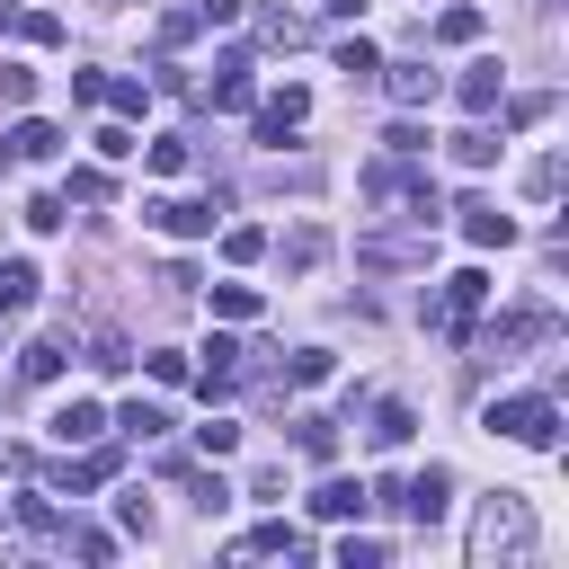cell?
I'll return each instance as SVG.
<instances>
[{"label":"cell","instance_id":"obj_1","mask_svg":"<svg viewBox=\"0 0 569 569\" xmlns=\"http://www.w3.org/2000/svg\"><path fill=\"white\" fill-rule=\"evenodd\" d=\"M533 542H542L533 498H516V489L480 498V516H471V560L480 569H516V560H533Z\"/></svg>","mask_w":569,"mask_h":569},{"label":"cell","instance_id":"obj_2","mask_svg":"<svg viewBox=\"0 0 569 569\" xmlns=\"http://www.w3.org/2000/svg\"><path fill=\"white\" fill-rule=\"evenodd\" d=\"M480 427H489V436H516V445H533V453H551V445H560V400H551V391H507V400L480 409Z\"/></svg>","mask_w":569,"mask_h":569},{"label":"cell","instance_id":"obj_3","mask_svg":"<svg viewBox=\"0 0 569 569\" xmlns=\"http://www.w3.org/2000/svg\"><path fill=\"white\" fill-rule=\"evenodd\" d=\"M169 240H213V222H222V187L213 196H160V204H142Z\"/></svg>","mask_w":569,"mask_h":569},{"label":"cell","instance_id":"obj_4","mask_svg":"<svg viewBox=\"0 0 569 569\" xmlns=\"http://www.w3.org/2000/svg\"><path fill=\"white\" fill-rule=\"evenodd\" d=\"M480 356H516V347H533V338H551V311L542 302H525V311H507V320H489V329H462Z\"/></svg>","mask_w":569,"mask_h":569},{"label":"cell","instance_id":"obj_5","mask_svg":"<svg viewBox=\"0 0 569 569\" xmlns=\"http://www.w3.org/2000/svg\"><path fill=\"white\" fill-rule=\"evenodd\" d=\"M480 302H489V276H480V267H462V276H445V293H436V302H427V320H436V329H453V338H462V329H471V311H480Z\"/></svg>","mask_w":569,"mask_h":569},{"label":"cell","instance_id":"obj_6","mask_svg":"<svg viewBox=\"0 0 569 569\" xmlns=\"http://www.w3.org/2000/svg\"><path fill=\"white\" fill-rule=\"evenodd\" d=\"M445 507H453V471H445V462H427V471L400 480V516H409V525H436Z\"/></svg>","mask_w":569,"mask_h":569},{"label":"cell","instance_id":"obj_7","mask_svg":"<svg viewBox=\"0 0 569 569\" xmlns=\"http://www.w3.org/2000/svg\"><path fill=\"white\" fill-rule=\"evenodd\" d=\"M356 258H365V267H427V231H409V240H400V231H365Z\"/></svg>","mask_w":569,"mask_h":569},{"label":"cell","instance_id":"obj_8","mask_svg":"<svg viewBox=\"0 0 569 569\" xmlns=\"http://www.w3.org/2000/svg\"><path fill=\"white\" fill-rule=\"evenodd\" d=\"M44 427H53V445L71 453V445H98V436H107V409H98V400H62Z\"/></svg>","mask_w":569,"mask_h":569},{"label":"cell","instance_id":"obj_9","mask_svg":"<svg viewBox=\"0 0 569 569\" xmlns=\"http://www.w3.org/2000/svg\"><path fill=\"white\" fill-rule=\"evenodd\" d=\"M382 89H391V107H436L445 80H436L427 62H382Z\"/></svg>","mask_w":569,"mask_h":569},{"label":"cell","instance_id":"obj_10","mask_svg":"<svg viewBox=\"0 0 569 569\" xmlns=\"http://www.w3.org/2000/svg\"><path fill=\"white\" fill-rule=\"evenodd\" d=\"M453 213H462V240H471V249H507V240H516V222H507L489 196H471V204H453Z\"/></svg>","mask_w":569,"mask_h":569},{"label":"cell","instance_id":"obj_11","mask_svg":"<svg viewBox=\"0 0 569 569\" xmlns=\"http://www.w3.org/2000/svg\"><path fill=\"white\" fill-rule=\"evenodd\" d=\"M320 258H329V231H320V222H293V231L276 240V267H284V276H311Z\"/></svg>","mask_w":569,"mask_h":569},{"label":"cell","instance_id":"obj_12","mask_svg":"<svg viewBox=\"0 0 569 569\" xmlns=\"http://www.w3.org/2000/svg\"><path fill=\"white\" fill-rule=\"evenodd\" d=\"M365 507H373V498H365V480H347V471L311 489V516H320V525H347V516H365Z\"/></svg>","mask_w":569,"mask_h":569},{"label":"cell","instance_id":"obj_13","mask_svg":"<svg viewBox=\"0 0 569 569\" xmlns=\"http://www.w3.org/2000/svg\"><path fill=\"white\" fill-rule=\"evenodd\" d=\"M62 365H71V329H53V338L18 347V373H27V382H62Z\"/></svg>","mask_w":569,"mask_h":569},{"label":"cell","instance_id":"obj_14","mask_svg":"<svg viewBox=\"0 0 569 569\" xmlns=\"http://www.w3.org/2000/svg\"><path fill=\"white\" fill-rule=\"evenodd\" d=\"M116 471H124V453H116V445H98V453H80V462H62V489L80 498V489H107Z\"/></svg>","mask_w":569,"mask_h":569},{"label":"cell","instance_id":"obj_15","mask_svg":"<svg viewBox=\"0 0 569 569\" xmlns=\"http://www.w3.org/2000/svg\"><path fill=\"white\" fill-rule=\"evenodd\" d=\"M0 142H9V151H18V160H53V151H62V133H53V124H44V116H18V124H9V133H0Z\"/></svg>","mask_w":569,"mask_h":569},{"label":"cell","instance_id":"obj_16","mask_svg":"<svg viewBox=\"0 0 569 569\" xmlns=\"http://www.w3.org/2000/svg\"><path fill=\"white\" fill-rule=\"evenodd\" d=\"M498 98H507V71H498V62H471V71H462V107H471V116H489Z\"/></svg>","mask_w":569,"mask_h":569},{"label":"cell","instance_id":"obj_17","mask_svg":"<svg viewBox=\"0 0 569 569\" xmlns=\"http://www.w3.org/2000/svg\"><path fill=\"white\" fill-rule=\"evenodd\" d=\"M107 427H124V436H142V445H151V436H169V409H160V400H124Z\"/></svg>","mask_w":569,"mask_h":569},{"label":"cell","instance_id":"obj_18","mask_svg":"<svg viewBox=\"0 0 569 569\" xmlns=\"http://www.w3.org/2000/svg\"><path fill=\"white\" fill-rule=\"evenodd\" d=\"M293 445H302V462H329V453H338V418H311V409H302V418H293Z\"/></svg>","mask_w":569,"mask_h":569},{"label":"cell","instance_id":"obj_19","mask_svg":"<svg viewBox=\"0 0 569 569\" xmlns=\"http://www.w3.org/2000/svg\"><path fill=\"white\" fill-rule=\"evenodd\" d=\"M409 436H418V409L409 400H382L373 409V445H409Z\"/></svg>","mask_w":569,"mask_h":569},{"label":"cell","instance_id":"obj_20","mask_svg":"<svg viewBox=\"0 0 569 569\" xmlns=\"http://www.w3.org/2000/svg\"><path fill=\"white\" fill-rule=\"evenodd\" d=\"M36 284H44V276H36L27 258H9V267H0V311H27V302H36Z\"/></svg>","mask_w":569,"mask_h":569},{"label":"cell","instance_id":"obj_21","mask_svg":"<svg viewBox=\"0 0 569 569\" xmlns=\"http://www.w3.org/2000/svg\"><path fill=\"white\" fill-rule=\"evenodd\" d=\"M480 27H489V18H480V9H471V0H453V9H445V18H436V44H471V36H480Z\"/></svg>","mask_w":569,"mask_h":569},{"label":"cell","instance_id":"obj_22","mask_svg":"<svg viewBox=\"0 0 569 569\" xmlns=\"http://www.w3.org/2000/svg\"><path fill=\"white\" fill-rule=\"evenodd\" d=\"M427 142H436V133H427L418 116H391V133H382V151H400V160H427Z\"/></svg>","mask_w":569,"mask_h":569},{"label":"cell","instance_id":"obj_23","mask_svg":"<svg viewBox=\"0 0 569 569\" xmlns=\"http://www.w3.org/2000/svg\"><path fill=\"white\" fill-rule=\"evenodd\" d=\"M178 480L196 489V507H204V516H222V507H231V480H222V471H196V462H187Z\"/></svg>","mask_w":569,"mask_h":569},{"label":"cell","instance_id":"obj_24","mask_svg":"<svg viewBox=\"0 0 569 569\" xmlns=\"http://www.w3.org/2000/svg\"><path fill=\"white\" fill-rule=\"evenodd\" d=\"M9 516H18L27 533H62V516H53V498H44V489H18V507H9Z\"/></svg>","mask_w":569,"mask_h":569},{"label":"cell","instance_id":"obj_25","mask_svg":"<svg viewBox=\"0 0 569 569\" xmlns=\"http://www.w3.org/2000/svg\"><path fill=\"white\" fill-rule=\"evenodd\" d=\"M249 98H258V89H249V62L231 53V62H222V80H213V107H249Z\"/></svg>","mask_w":569,"mask_h":569},{"label":"cell","instance_id":"obj_26","mask_svg":"<svg viewBox=\"0 0 569 569\" xmlns=\"http://www.w3.org/2000/svg\"><path fill=\"white\" fill-rule=\"evenodd\" d=\"M453 160H462V169H489V160H498V133H489V124L453 133Z\"/></svg>","mask_w":569,"mask_h":569},{"label":"cell","instance_id":"obj_27","mask_svg":"<svg viewBox=\"0 0 569 569\" xmlns=\"http://www.w3.org/2000/svg\"><path fill=\"white\" fill-rule=\"evenodd\" d=\"M222 258H231V267L267 258V231H258V222H231V231H222Z\"/></svg>","mask_w":569,"mask_h":569},{"label":"cell","instance_id":"obj_28","mask_svg":"<svg viewBox=\"0 0 569 569\" xmlns=\"http://www.w3.org/2000/svg\"><path fill=\"white\" fill-rule=\"evenodd\" d=\"M213 320H258V284H213Z\"/></svg>","mask_w":569,"mask_h":569},{"label":"cell","instance_id":"obj_29","mask_svg":"<svg viewBox=\"0 0 569 569\" xmlns=\"http://www.w3.org/2000/svg\"><path fill=\"white\" fill-rule=\"evenodd\" d=\"M89 365H98V373H124V365H133L124 329H98V338H89Z\"/></svg>","mask_w":569,"mask_h":569},{"label":"cell","instance_id":"obj_30","mask_svg":"<svg viewBox=\"0 0 569 569\" xmlns=\"http://www.w3.org/2000/svg\"><path fill=\"white\" fill-rule=\"evenodd\" d=\"M284 382H293V391H311V382H329V347H293V365H284Z\"/></svg>","mask_w":569,"mask_h":569},{"label":"cell","instance_id":"obj_31","mask_svg":"<svg viewBox=\"0 0 569 569\" xmlns=\"http://www.w3.org/2000/svg\"><path fill=\"white\" fill-rule=\"evenodd\" d=\"M196 36H204L196 9H169V18H160V53H178V44H196Z\"/></svg>","mask_w":569,"mask_h":569},{"label":"cell","instance_id":"obj_32","mask_svg":"<svg viewBox=\"0 0 569 569\" xmlns=\"http://www.w3.org/2000/svg\"><path fill=\"white\" fill-rule=\"evenodd\" d=\"M338 71H347V80H373V71H382V53H373L365 36H347V44H338Z\"/></svg>","mask_w":569,"mask_h":569},{"label":"cell","instance_id":"obj_33","mask_svg":"<svg viewBox=\"0 0 569 569\" xmlns=\"http://www.w3.org/2000/svg\"><path fill=\"white\" fill-rule=\"evenodd\" d=\"M231 445H240V418H204V427H196V453H213V462H222Z\"/></svg>","mask_w":569,"mask_h":569},{"label":"cell","instance_id":"obj_34","mask_svg":"<svg viewBox=\"0 0 569 569\" xmlns=\"http://www.w3.org/2000/svg\"><path fill=\"white\" fill-rule=\"evenodd\" d=\"M240 551H311V533H293V525H258Z\"/></svg>","mask_w":569,"mask_h":569},{"label":"cell","instance_id":"obj_35","mask_svg":"<svg viewBox=\"0 0 569 569\" xmlns=\"http://www.w3.org/2000/svg\"><path fill=\"white\" fill-rule=\"evenodd\" d=\"M62 542H71L80 560H116V533H98V525H62Z\"/></svg>","mask_w":569,"mask_h":569},{"label":"cell","instance_id":"obj_36","mask_svg":"<svg viewBox=\"0 0 569 569\" xmlns=\"http://www.w3.org/2000/svg\"><path fill=\"white\" fill-rule=\"evenodd\" d=\"M258 36H267V44H284V53H293V44H302V36H311V27H302V18H284V9H267V18H258Z\"/></svg>","mask_w":569,"mask_h":569},{"label":"cell","instance_id":"obj_37","mask_svg":"<svg viewBox=\"0 0 569 569\" xmlns=\"http://www.w3.org/2000/svg\"><path fill=\"white\" fill-rule=\"evenodd\" d=\"M107 107H116V116H142V107H151V80H107Z\"/></svg>","mask_w":569,"mask_h":569},{"label":"cell","instance_id":"obj_38","mask_svg":"<svg viewBox=\"0 0 569 569\" xmlns=\"http://www.w3.org/2000/svg\"><path fill=\"white\" fill-rule=\"evenodd\" d=\"M142 160H151L160 178H178V169H187V142H178V133H160V142H142Z\"/></svg>","mask_w":569,"mask_h":569},{"label":"cell","instance_id":"obj_39","mask_svg":"<svg viewBox=\"0 0 569 569\" xmlns=\"http://www.w3.org/2000/svg\"><path fill=\"white\" fill-rule=\"evenodd\" d=\"M18 36H27V44H62V18H53V9H27Z\"/></svg>","mask_w":569,"mask_h":569},{"label":"cell","instance_id":"obj_40","mask_svg":"<svg viewBox=\"0 0 569 569\" xmlns=\"http://www.w3.org/2000/svg\"><path fill=\"white\" fill-rule=\"evenodd\" d=\"M36 98V71H18V62H0V107H27Z\"/></svg>","mask_w":569,"mask_h":569},{"label":"cell","instance_id":"obj_41","mask_svg":"<svg viewBox=\"0 0 569 569\" xmlns=\"http://www.w3.org/2000/svg\"><path fill=\"white\" fill-rule=\"evenodd\" d=\"M525 196L551 204V196H560V160H533V169H525Z\"/></svg>","mask_w":569,"mask_h":569},{"label":"cell","instance_id":"obj_42","mask_svg":"<svg viewBox=\"0 0 569 569\" xmlns=\"http://www.w3.org/2000/svg\"><path fill=\"white\" fill-rule=\"evenodd\" d=\"M71 213H62V196H27V231H62Z\"/></svg>","mask_w":569,"mask_h":569},{"label":"cell","instance_id":"obj_43","mask_svg":"<svg viewBox=\"0 0 569 569\" xmlns=\"http://www.w3.org/2000/svg\"><path fill=\"white\" fill-rule=\"evenodd\" d=\"M542 116H551V89H525V98L507 107V124H542Z\"/></svg>","mask_w":569,"mask_h":569},{"label":"cell","instance_id":"obj_44","mask_svg":"<svg viewBox=\"0 0 569 569\" xmlns=\"http://www.w3.org/2000/svg\"><path fill=\"white\" fill-rule=\"evenodd\" d=\"M133 151H142V142H133L124 124H98V160H133Z\"/></svg>","mask_w":569,"mask_h":569},{"label":"cell","instance_id":"obj_45","mask_svg":"<svg viewBox=\"0 0 569 569\" xmlns=\"http://www.w3.org/2000/svg\"><path fill=\"white\" fill-rule=\"evenodd\" d=\"M71 196H80V204H107L116 187H107V169H71Z\"/></svg>","mask_w":569,"mask_h":569},{"label":"cell","instance_id":"obj_46","mask_svg":"<svg viewBox=\"0 0 569 569\" xmlns=\"http://www.w3.org/2000/svg\"><path fill=\"white\" fill-rule=\"evenodd\" d=\"M142 365H151V382H187V356H178V347H151Z\"/></svg>","mask_w":569,"mask_h":569},{"label":"cell","instance_id":"obj_47","mask_svg":"<svg viewBox=\"0 0 569 569\" xmlns=\"http://www.w3.org/2000/svg\"><path fill=\"white\" fill-rule=\"evenodd\" d=\"M338 560H347V569H373V560H382V542H373V533H347V542H338Z\"/></svg>","mask_w":569,"mask_h":569},{"label":"cell","instance_id":"obj_48","mask_svg":"<svg viewBox=\"0 0 569 569\" xmlns=\"http://www.w3.org/2000/svg\"><path fill=\"white\" fill-rule=\"evenodd\" d=\"M196 18H204V27H231V18H240V0H196Z\"/></svg>","mask_w":569,"mask_h":569},{"label":"cell","instance_id":"obj_49","mask_svg":"<svg viewBox=\"0 0 569 569\" xmlns=\"http://www.w3.org/2000/svg\"><path fill=\"white\" fill-rule=\"evenodd\" d=\"M320 9H329V18H356V9H365V0H320Z\"/></svg>","mask_w":569,"mask_h":569},{"label":"cell","instance_id":"obj_50","mask_svg":"<svg viewBox=\"0 0 569 569\" xmlns=\"http://www.w3.org/2000/svg\"><path fill=\"white\" fill-rule=\"evenodd\" d=\"M9 160H18V151H9V142H0V178H9Z\"/></svg>","mask_w":569,"mask_h":569}]
</instances>
